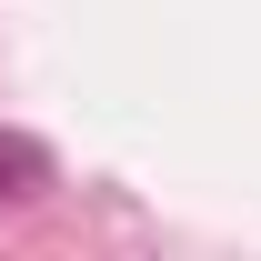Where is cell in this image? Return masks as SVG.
I'll list each match as a JSON object with an SVG mask.
<instances>
[{"instance_id": "6da1fadb", "label": "cell", "mask_w": 261, "mask_h": 261, "mask_svg": "<svg viewBox=\"0 0 261 261\" xmlns=\"http://www.w3.org/2000/svg\"><path fill=\"white\" fill-rule=\"evenodd\" d=\"M40 181H50V151L20 141V130H0V191H40Z\"/></svg>"}]
</instances>
